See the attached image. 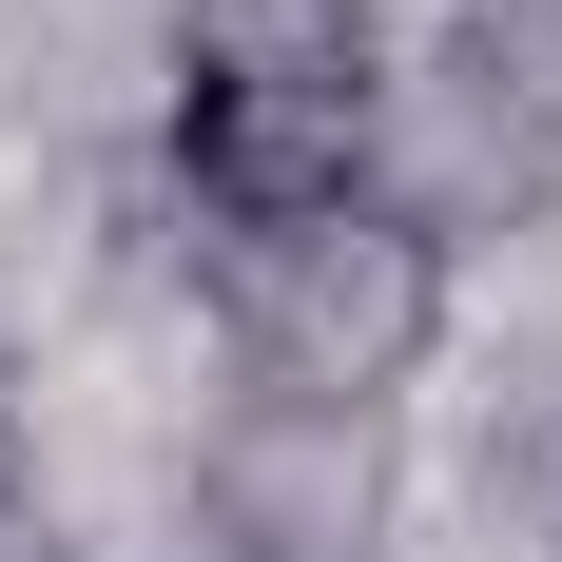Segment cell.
I'll return each mask as SVG.
<instances>
[{
    "label": "cell",
    "instance_id": "6da1fadb",
    "mask_svg": "<svg viewBox=\"0 0 562 562\" xmlns=\"http://www.w3.org/2000/svg\"><path fill=\"white\" fill-rule=\"evenodd\" d=\"M194 311H214V369L233 389H291V407H369L389 427L465 330V252L389 194H349L311 233H252V252H194Z\"/></svg>",
    "mask_w": 562,
    "mask_h": 562
},
{
    "label": "cell",
    "instance_id": "7a4b0ae2",
    "mask_svg": "<svg viewBox=\"0 0 562 562\" xmlns=\"http://www.w3.org/2000/svg\"><path fill=\"white\" fill-rule=\"evenodd\" d=\"M389 214L505 252L562 214V0H447L389 78Z\"/></svg>",
    "mask_w": 562,
    "mask_h": 562
},
{
    "label": "cell",
    "instance_id": "3957f363",
    "mask_svg": "<svg viewBox=\"0 0 562 562\" xmlns=\"http://www.w3.org/2000/svg\"><path fill=\"white\" fill-rule=\"evenodd\" d=\"M175 543L194 562H389L407 543V447L369 407L214 389V427L175 447Z\"/></svg>",
    "mask_w": 562,
    "mask_h": 562
},
{
    "label": "cell",
    "instance_id": "277c9868",
    "mask_svg": "<svg viewBox=\"0 0 562 562\" xmlns=\"http://www.w3.org/2000/svg\"><path fill=\"white\" fill-rule=\"evenodd\" d=\"M156 78H233V98H349V116H389L407 20H389V0H175V20H156Z\"/></svg>",
    "mask_w": 562,
    "mask_h": 562
},
{
    "label": "cell",
    "instance_id": "5b68a950",
    "mask_svg": "<svg viewBox=\"0 0 562 562\" xmlns=\"http://www.w3.org/2000/svg\"><path fill=\"white\" fill-rule=\"evenodd\" d=\"M485 524H505L524 562H562V389H543V407H505V427H485Z\"/></svg>",
    "mask_w": 562,
    "mask_h": 562
},
{
    "label": "cell",
    "instance_id": "8992f818",
    "mask_svg": "<svg viewBox=\"0 0 562 562\" xmlns=\"http://www.w3.org/2000/svg\"><path fill=\"white\" fill-rule=\"evenodd\" d=\"M0 524H40V407H20V369H0Z\"/></svg>",
    "mask_w": 562,
    "mask_h": 562
},
{
    "label": "cell",
    "instance_id": "52a82bcc",
    "mask_svg": "<svg viewBox=\"0 0 562 562\" xmlns=\"http://www.w3.org/2000/svg\"><path fill=\"white\" fill-rule=\"evenodd\" d=\"M0 562H40V543H20V524H0Z\"/></svg>",
    "mask_w": 562,
    "mask_h": 562
}]
</instances>
